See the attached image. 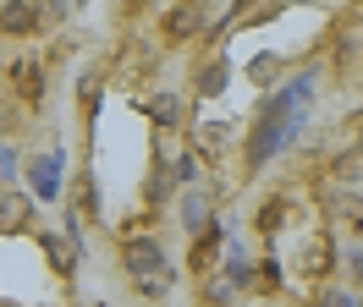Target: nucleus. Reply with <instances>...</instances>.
Returning <instances> with one entry per match:
<instances>
[{"instance_id": "nucleus-10", "label": "nucleus", "mask_w": 363, "mask_h": 307, "mask_svg": "<svg viewBox=\"0 0 363 307\" xmlns=\"http://www.w3.org/2000/svg\"><path fill=\"white\" fill-rule=\"evenodd\" d=\"M319 307H352V302H347V296H336V291H330V296H325V302H319Z\"/></svg>"}, {"instance_id": "nucleus-2", "label": "nucleus", "mask_w": 363, "mask_h": 307, "mask_svg": "<svg viewBox=\"0 0 363 307\" xmlns=\"http://www.w3.org/2000/svg\"><path fill=\"white\" fill-rule=\"evenodd\" d=\"M127 274L138 280V291H149V296H160L165 285H171V269H165V253H160L149 236L127 241Z\"/></svg>"}, {"instance_id": "nucleus-1", "label": "nucleus", "mask_w": 363, "mask_h": 307, "mask_svg": "<svg viewBox=\"0 0 363 307\" xmlns=\"http://www.w3.org/2000/svg\"><path fill=\"white\" fill-rule=\"evenodd\" d=\"M308 99H314L308 77H292L281 93H270V105H264V115H259V132H253V149H248L253 165H259V159H270V154L281 149V143H286L297 127H303V110H308Z\"/></svg>"}, {"instance_id": "nucleus-9", "label": "nucleus", "mask_w": 363, "mask_h": 307, "mask_svg": "<svg viewBox=\"0 0 363 307\" xmlns=\"http://www.w3.org/2000/svg\"><path fill=\"white\" fill-rule=\"evenodd\" d=\"M215 88H226V61H220V66H204V93H215Z\"/></svg>"}, {"instance_id": "nucleus-3", "label": "nucleus", "mask_w": 363, "mask_h": 307, "mask_svg": "<svg viewBox=\"0 0 363 307\" xmlns=\"http://www.w3.org/2000/svg\"><path fill=\"white\" fill-rule=\"evenodd\" d=\"M45 28V6H6L0 11V33H33Z\"/></svg>"}, {"instance_id": "nucleus-7", "label": "nucleus", "mask_w": 363, "mask_h": 307, "mask_svg": "<svg viewBox=\"0 0 363 307\" xmlns=\"http://www.w3.org/2000/svg\"><path fill=\"white\" fill-rule=\"evenodd\" d=\"M303 263H308V274H325V269H330V241H308V247H303Z\"/></svg>"}, {"instance_id": "nucleus-8", "label": "nucleus", "mask_w": 363, "mask_h": 307, "mask_svg": "<svg viewBox=\"0 0 363 307\" xmlns=\"http://www.w3.org/2000/svg\"><path fill=\"white\" fill-rule=\"evenodd\" d=\"M165 28H171V33H193V28H199V11H193V6H182V11L165 17Z\"/></svg>"}, {"instance_id": "nucleus-5", "label": "nucleus", "mask_w": 363, "mask_h": 307, "mask_svg": "<svg viewBox=\"0 0 363 307\" xmlns=\"http://www.w3.org/2000/svg\"><path fill=\"white\" fill-rule=\"evenodd\" d=\"M17 88H23L28 105H39V93H45V88H39V66H33V61H17Z\"/></svg>"}, {"instance_id": "nucleus-6", "label": "nucleus", "mask_w": 363, "mask_h": 307, "mask_svg": "<svg viewBox=\"0 0 363 307\" xmlns=\"http://www.w3.org/2000/svg\"><path fill=\"white\" fill-rule=\"evenodd\" d=\"M28 175H33V187H39L45 197H55V159H33Z\"/></svg>"}, {"instance_id": "nucleus-4", "label": "nucleus", "mask_w": 363, "mask_h": 307, "mask_svg": "<svg viewBox=\"0 0 363 307\" xmlns=\"http://www.w3.org/2000/svg\"><path fill=\"white\" fill-rule=\"evenodd\" d=\"M23 225H28V197L0 192V231H23Z\"/></svg>"}]
</instances>
